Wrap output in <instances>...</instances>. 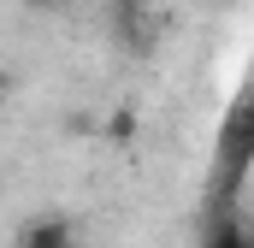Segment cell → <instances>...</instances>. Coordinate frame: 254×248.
Listing matches in <instances>:
<instances>
[{
	"mask_svg": "<svg viewBox=\"0 0 254 248\" xmlns=\"http://www.w3.org/2000/svg\"><path fill=\"white\" fill-rule=\"evenodd\" d=\"M254 166V77L237 89V101L219 119V142H213V178H207V219L237 213V189L249 184Z\"/></svg>",
	"mask_w": 254,
	"mask_h": 248,
	"instance_id": "obj_1",
	"label": "cell"
},
{
	"mask_svg": "<svg viewBox=\"0 0 254 248\" xmlns=\"http://www.w3.org/2000/svg\"><path fill=\"white\" fill-rule=\"evenodd\" d=\"M12 248H77V225H71L65 213H42V219H30V225L18 231Z\"/></svg>",
	"mask_w": 254,
	"mask_h": 248,
	"instance_id": "obj_2",
	"label": "cell"
},
{
	"mask_svg": "<svg viewBox=\"0 0 254 248\" xmlns=\"http://www.w3.org/2000/svg\"><path fill=\"white\" fill-rule=\"evenodd\" d=\"M207 248H254V231L243 225V213H219L207 225Z\"/></svg>",
	"mask_w": 254,
	"mask_h": 248,
	"instance_id": "obj_3",
	"label": "cell"
},
{
	"mask_svg": "<svg viewBox=\"0 0 254 248\" xmlns=\"http://www.w3.org/2000/svg\"><path fill=\"white\" fill-rule=\"evenodd\" d=\"M119 42H125L130 54L148 48V36H142V0H119Z\"/></svg>",
	"mask_w": 254,
	"mask_h": 248,
	"instance_id": "obj_4",
	"label": "cell"
},
{
	"mask_svg": "<svg viewBox=\"0 0 254 248\" xmlns=\"http://www.w3.org/2000/svg\"><path fill=\"white\" fill-rule=\"evenodd\" d=\"M107 136H113V142H130V136H136V113H130V107H119V113H113V124H107Z\"/></svg>",
	"mask_w": 254,
	"mask_h": 248,
	"instance_id": "obj_5",
	"label": "cell"
},
{
	"mask_svg": "<svg viewBox=\"0 0 254 248\" xmlns=\"http://www.w3.org/2000/svg\"><path fill=\"white\" fill-rule=\"evenodd\" d=\"M24 6H36V12H65V6H77V0H24Z\"/></svg>",
	"mask_w": 254,
	"mask_h": 248,
	"instance_id": "obj_6",
	"label": "cell"
}]
</instances>
